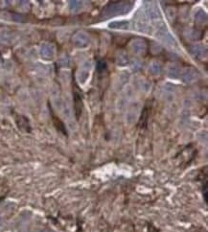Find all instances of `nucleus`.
I'll list each match as a JSON object with an SVG mask.
<instances>
[{
	"label": "nucleus",
	"mask_w": 208,
	"mask_h": 232,
	"mask_svg": "<svg viewBox=\"0 0 208 232\" xmlns=\"http://www.w3.org/2000/svg\"><path fill=\"white\" fill-rule=\"evenodd\" d=\"M53 119H54L55 126L57 127V129H58V130H60L62 133L66 134V130H65V128H64V126H63V123H62V122L60 121L59 118H57L56 116H53Z\"/></svg>",
	"instance_id": "f03ea898"
},
{
	"label": "nucleus",
	"mask_w": 208,
	"mask_h": 232,
	"mask_svg": "<svg viewBox=\"0 0 208 232\" xmlns=\"http://www.w3.org/2000/svg\"><path fill=\"white\" fill-rule=\"evenodd\" d=\"M73 97H74L75 114L77 119H79L82 111V98L81 95V91L79 89L78 85L75 83H74V89H73Z\"/></svg>",
	"instance_id": "f257e3e1"
}]
</instances>
